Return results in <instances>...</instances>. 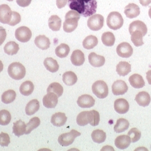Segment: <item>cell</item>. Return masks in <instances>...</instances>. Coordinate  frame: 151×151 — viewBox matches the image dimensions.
Returning <instances> with one entry per match:
<instances>
[{
	"label": "cell",
	"instance_id": "cell-39",
	"mask_svg": "<svg viewBox=\"0 0 151 151\" xmlns=\"http://www.w3.org/2000/svg\"><path fill=\"white\" fill-rule=\"evenodd\" d=\"M131 35V41L136 47H141L144 44L143 35L142 32L139 30H135L132 32Z\"/></svg>",
	"mask_w": 151,
	"mask_h": 151
},
{
	"label": "cell",
	"instance_id": "cell-15",
	"mask_svg": "<svg viewBox=\"0 0 151 151\" xmlns=\"http://www.w3.org/2000/svg\"><path fill=\"white\" fill-rule=\"evenodd\" d=\"M131 143V140L128 135H120L117 137L114 141L115 146L120 150L127 148Z\"/></svg>",
	"mask_w": 151,
	"mask_h": 151
},
{
	"label": "cell",
	"instance_id": "cell-30",
	"mask_svg": "<svg viewBox=\"0 0 151 151\" xmlns=\"http://www.w3.org/2000/svg\"><path fill=\"white\" fill-rule=\"evenodd\" d=\"M129 127V122L125 119H119L117 120L116 124L114 127V131L117 133H122L128 129Z\"/></svg>",
	"mask_w": 151,
	"mask_h": 151
},
{
	"label": "cell",
	"instance_id": "cell-50",
	"mask_svg": "<svg viewBox=\"0 0 151 151\" xmlns=\"http://www.w3.org/2000/svg\"><path fill=\"white\" fill-rule=\"evenodd\" d=\"M68 0H56V5L58 9H61L66 6Z\"/></svg>",
	"mask_w": 151,
	"mask_h": 151
},
{
	"label": "cell",
	"instance_id": "cell-54",
	"mask_svg": "<svg viewBox=\"0 0 151 151\" xmlns=\"http://www.w3.org/2000/svg\"><path fill=\"white\" fill-rule=\"evenodd\" d=\"M148 14H149V16L150 17L151 19V7L150 8V9L149 10V12H148Z\"/></svg>",
	"mask_w": 151,
	"mask_h": 151
},
{
	"label": "cell",
	"instance_id": "cell-3",
	"mask_svg": "<svg viewBox=\"0 0 151 151\" xmlns=\"http://www.w3.org/2000/svg\"><path fill=\"white\" fill-rule=\"evenodd\" d=\"M124 24L122 14L117 12H111L106 19L107 26L111 29L116 30L121 28Z\"/></svg>",
	"mask_w": 151,
	"mask_h": 151
},
{
	"label": "cell",
	"instance_id": "cell-31",
	"mask_svg": "<svg viewBox=\"0 0 151 151\" xmlns=\"http://www.w3.org/2000/svg\"><path fill=\"white\" fill-rule=\"evenodd\" d=\"M63 81L65 85L72 86L75 85L77 83V77L74 72L72 71H68L63 74Z\"/></svg>",
	"mask_w": 151,
	"mask_h": 151
},
{
	"label": "cell",
	"instance_id": "cell-7",
	"mask_svg": "<svg viewBox=\"0 0 151 151\" xmlns=\"http://www.w3.org/2000/svg\"><path fill=\"white\" fill-rule=\"evenodd\" d=\"M32 33L30 29L27 27H21L15 32L16 38L21 42H27L32 37Z\"/></svg>",
	"mask_w": 151,
	"mask_h": 151
},
{
	"label": "cell",
	"instance_id": "cell-19",
	"mask_svg": "<svg viewBox=\"0 0 151 151\" xmlns=\"http://www.w3.org/2000/svg\"><path fill=\"white\" fill-rule=\"evenodd\" d=\"M135 101L141 106H147L151 103V97L148 93L145 91L139 92L136 96Z\"/></svg>",
	"mask_w": 151,
	"mask_h": 151
},
{
	"label": "cell",
	"instance_id": "cell-20",
	"mask_svg": "<svg viewBox=\"0 0 151 151\" xmlns=\"http://www.w3.org/2000/svg\"><path fill=\"white\" fill-rule=\"evenodd\" d=\"M67 117L64 113L58 112L52 115L51 117V123L56 127H62L66 123Z\"/></svg>",
	"mask_w": 151,
	"mask_h": 151
},
{
	"label": "cell",
	"instance_id": "cell-34",
	"mask_svg": "<svg viewBox=\"0 0 151 151\" xmlns=\"http://www.w3.org/2000/svg\"><path fill=\"white\" fill-rule=\"evenodd\" d=\"M16 97V93L13 90L10 89L3 93L1 96V100L4 104H8L13 102Z\"/></svg>",
	"mask_w": 151,
	"mask_h": 151
},
{
	"label": "cell",
	"instance_id": "cell-8",
	"mask_svg": "<svg viewBox=\"0 0 151 151\" xmlns=\"http://www.w3.org/2000/svg\"><path fill=\"white\" fill-rule=\"evenodd\" d=\"M117 54L123 58H129L133 52L132 46L128 42H124L120 44L116 48Z\"/></svg>",
	"mask_w": 151,
	"mask_h": 151
},
{
	"label": "cell",
	"instance_id": "cell-6",
	"mask_svg": "<svg viewBox=\"0 0 151 151\" xmlns=\"http://www.w3.org/2000/svg\"><path fill=\"white\" fill-rule=\"evenodd\" d=\"M104 18L103 16L96 14L91 16L87 21L88 27L93 31L100 30L104 26Z\"/></svg>",
	"mask_w": 151,
	"mask_h": 151
},
{
	"label": "cell",
	"instance_id": "cell-43",
	"mask_svg": "<svg viewBox=\"0 0 151 151\" xmlns=\"http://www.w3.org/2000/svg\"><path fill=\"white\" fill-rule=\"evenodd\" d=\"M11 119L12 116L8 111L5 109L0 111V125H8L11 121Z\"/></svg>",
	"mask_w": 151,
	"mask_h": 151
},
{
	"label": "cell",
	"instance_id": "cell-23",
	"mask_svg": "<svg viewBox=\"0 0 151 151\" xmlns=\"http://www.w3.org/2000/svg\"><path fill=\"white\" fill-rule=\"evenodd\" d=\"M35 44L40 49L47 50L50 47V42L49 39L45 36L40 35L35 38Z\"/></svg>",
	"mask_w": 151,
	"mask_h": 151
},
{
	"label": "cell",
	"instance_id": "cell-24",
	"mask_svg": "<svg viewBox=\"0 0 151 151\" xmlns=\"http://www.w3.org/2000/svg\"><path fill=\"white\" fill-rule=\"evenodd\" d=\"M131 71V65L126 61H120L116 66V72L120 76H125Z\"/></svg>",
	"mask_w": 151,
	"mask_h": 151
},
{
	"label": "cell",
	"instance_id": "cell-25",
	"mask_svg": "<svg viewBox=\"0 0 151 151\" xmlns=\"http://www.w3.org/2000/svg\"><path fill=\"white\" fill-rule=\"evenodd\" d=\"M44 65L48 71L55 73L59 69V65L56 60L52 57H47L44 61Z\"/></svg>",
	"mask_w": 151,
	"mask_h": 151
},
{
	"label": "cell",
	"instance_id": "cell-2",
	"mask_svg": "<svg viewBox=\"0 0 151 151\" xmlns=\"http://www.w3.org/2000/svg\"><path fill=\"white\" fill-rule=\"evenodd\" d=\"M8 72L11 78L16 80H19L25 76L26 69L20 63L15 62L10 64Z\"/></svg>",
	"mask_w": 151,
	"mask_h": 151
},
{
	"label": "cell",
	"instance_id": "cell-32",
	"mask_svg": "<svg viewBox=\"0 0 151 151\" xmlns=\"http://www.w3.org/2000/svg\"><path fill=\"white\" fill-rule=\"evenodd\" d=\"M98 44V39L94 36L90 35L85 38L83 42V46L86 49L90 50Z\"/></svg>",
	"mask_w": 151,
	"mask_h": 151
},
{
	"label": "cell",
	"instance_id": "cell-52",
	"mask_svg": "<svg viewBox=\"0 0 151 151\" xmlns=\"http://www.w3.org/2000/svg\"><path fill=\"white\" fill-rule=\"evenodd\" d=\"M147 80L148 81V83L149 84L151 85V70H148L147 72V76H146Z\"/></svg>",
	"mask_w": 151,
	"mask_h": 151
},
{
	"label": "cell",
	"instance_id": "cell-36",
	"mask_svg": "<svg viewBox=\"0 0 151 151\" xmlns=\"http://www.w3.org/2000/svg\"><path fill=\"white\" fill-rule=\"evenodd\" d=\"M50 92L54 93L55 94H56L58 97H60L63 94L64 89L63 86L60 84L58 83H53L47 87V93Z\"/></svg>",
	"mask_w": 151,
	"mask_h": 151
},
{
	"label": "cell",
	"instance_id": "cell-44",
	"mask_svg": "<svg viewBox=\"0 0 151 151\" xmlns=\"http://www.w3.org/2000/svg\"><path fill=\"white\" fill-rule=\"evenodd\" d=\"M128 136L131 138V142H136L139 141L142 136V133L136 128H132L128 133Z\"/></svg>",
	"mask_w": 151,
	"mask_h": 151
},
{
	"label": "cell",
	"instance_id": "cell-35",
	"mask_svg": "<svg viewBox=\"0 0 151 151\" xmlns=\"http://www.w3.org/2000/svg\"><path fill=\"white\" fill-rule=\"evenodd\" d=\"M91 137L93 142L100 144L104 142L106 137V133L100 129H96L93 131L91 134Z\"/></svg>",
	"mask_w": 151,
	"mask_h": 151
},
{
	"label": "cell",
	"instance_id": "cell-26",
	"mask_svg": "<svg viewBox=\"0 0 151 151\" xmlns=\"http://www.w3.org/2000/svg\"><path fill=\"white\" fill-rule=\"evenodd\" d=\"M27 125L23 121L19 120L13 124V132L17 137L24 134L26 132Z\"/></svg>",
	"mask_w": 151,
	"mask_h": 151
},
{
	"label": "cell",
	"instance_id": "cell-22",
	"mask_svg": "<svg viewBox=\"0 0 151 151\" xmlns=\"http://www.w3.org/2000/svg\"><path fill=\"white\" fill-rule=\"evenodd\" d=\"M129 82L132 86L136 89L142 88L145 86V81L142 76L133 74L129 78Z\"/></svg>",
	"mask_w": 151,
	"mask_h": 151
},
{
	"label": "cell",
	"instance_id": "cell-55",
	"mask_svg": "<svg viewBox=\"0 0 151 151\" xmlns=\"http://www.w3.org/2000/svg\"><path fill=\"white\" fill-rule=\"evenodd\" d=\"M7 1H13V0H7Z\"/></svg>",
	"mask_w": 151,
	"mask_h": 151
},
{
	"label": "cell",
	"instance_id": "cell-16",
	"mask_svg": "<svg viewBox=\"0 0 151 151\" xmlns=\"http://www.w3.org/2000/svg\"><path fill=\"white\" fill-rule=\"evenodd\" d=\"M135 30H139L142 32L143 36H145L148 32V29L147 25L142 21L136 20L130 24L129 27V32L131 35L132 32Z\"/></svg>",
	"mask_w": 151,
	"mask_h": 151
},
{
	"label": "cell",
	"instance_id": "cell-47",
	"mask_svg": "<svg viewBox=\"0 0 151 151\" xmlns=\"http://www.w3.org/2000/svg\"><path fill=\"white\" fill-rule=\"evenodd\" d=\"M70 17L76 18V19H80V14L77 11L73 10H71L66 13V15L65 16V19L70 18Z\"/></svg>",
	"mask_w": 151,
	"mask_h": 151
},
{
	"label": "cell",
	"instance_id": "cell-1",
	"mask_svg": "<svg viewBox=\"0 0 151 151\" xmlns=\"http://www.w3.org/2000/svg\"><path fill=\"white\" fill-rule=\"evenodd\" d=\"M68 2L70 9L77 11L84 17H90L96 12V0H68Z\"/></svg>",
	"mask_w": 151,
	"mask_h": 151
},
{
	"label": "cell",
	"instance_id": "cell-9",
	"mask_svg": "<svg viewBox=\"0 0 151 151\" xmlns=\"http://www.w3.org/2000/svg\"><path fill=\"white\" fill-rule=\"evenodd\" d=\"M12 11L6 4L0 5V22L4 24H8L12 16Z\"/></svg>",
	"mask_w": 151,
	"mask_h": 151
},
{
	"label": "cell",
	"instance_id": "cell-40",
	"mask_svg": "<svg viewBox=\"0 0 151 151\" xmlns=\"http://www.w3.org/2000/svg\"><path fill=\"white\" fill-rule=\"evenodd\" d=\"M40 119L37 117H35L31 119L26 127V132L25 134H28L33 130L37 128L40 125Z\"/></svg>",
	"mask_w": 151,
	"mask_h": 151
},
{
	"label": "cell",
	"instance_id": "cell-48",
	"mask_svg": "<svg viewBox=\"0 0 151 151\" xmlns=\"http://www.w3.org/2000/svg\"><path fill=\"white\" fill-rule=\"evenodd\" d=\"M6 37V32L2 27H0V46L4 43Z\"/></svg>",
	"mask_w": 151,
	"mask_h": 151
},
{
	"label": "cell",
	"instance_id": "cell-17",
	"mask_svg": "<svg viewBox=\"0 0 151 151\" xmlns=\"http://www.w3.org/2000/svg\"><path fill=\"white\" fill-rule=\"evenodd\" d=\"M70 60L74 65L81 66L85 62L84 54L80 50H75L72 53Z\"/></svg>",
	"mask_w": 151,
	"mask_h": 151
},
{
	"label": "cell",
	"instance_id": "cell-38",
	"mask_svg": "<svg viewBox=\"0 0 151 151\" xmlns=\"http://www.w3.org/2000/svg\"><path fill=\"white\" fill-rule=\"evenodd\" d=\"M70 52V47L65 44H61L55 49L56 56L60 58H65L68 56Z\"/></svg>",
	"mask_w": 151,
	"mask_h": 151
},
{
	"label": "cell",
	"instance_id": "cell-33",
	"mask_svg": "<svg viewBox=\"0 0 151 151\" xmlns=\"http://www.w3.org/2000/svg\"><path fill=\"white\" fill-rule=\"evenodd\" d=\"M4 52L8 55H14L19 50V45L14 41H9L4 47Z\"/></svg>",
	"mask_w": 151,
	"mask_h": 151
},
{
	"label": "cell",
	"instance_id": "cell-4",
	"mask_svg": "<svg viewBox=\"0 0 151 151\" xmlns=\"http://www.w3.org/2000/svg\"><path fill=\"white\" fill-rule=\"evenodd\" d=\"M92 89L93 94L99 99H105L108 95V87L104 81L99 80L96 81L92 85Z\"/></svg>",
	"mask_w": 151,
	"mask_h": 151
},
{
	"label": "cell",
	"instance_id": "cell-28",
	"mask_svg": "<svg viewBox=\"0 0 151 151\" xmlns=\"http://www.w3.org/2000/svg\"><path fill=\"white\" fill-rule=\"evenodd\" d=\"M40 109V103L37 99L30 101L25 107V112L28 116H31L36 113Z\"/></svg>",
	"mask_w": 151,
	"mask_h": 151
},
{
	"label": "cell",
	"instance_id": "cell-13",
	"mask_svg": "<svg viewBox=\"0 0 151 151\" xmlns=\"http://www.w3.org/2000/svg\"><path fill=\"white\" fill-rule=\"evenodd\" d=\"M114 108L116 112L119 114H125L128 112L129 105L125 99H119L114 101Z\"/></svg>",
	"mask_w": 151,
	"mask_h": 151
},
{
	"label": "cell",
	"instance_id": "cell-18",
	"mask_svg": "<svg viewBox=\"0 0 151 151\" xmlns=\"http://www.w3.org/2000/svg\"><path fill=\"white\" fill-rule=\"evenodd\" d=\"M89 63L92 66L94 67H101L103 66L105 63V59L104 56L98 55L94 52L91 53L88 56Z\"/></svg>",
	"mask_w": 151,
	"mask_h": 151
},
{
	"label": "cell",
	"instance_id": "cell-45",
	"mask_svg": "<svg viewBox=\"0 0 151 151\" xmlns=\"http://www.w3.org/2000/svg\"><path fill=\"white\" fill-rule=\"evenodd\" d=\"M10 142L9 135L6 133H0V145L1 147H8Z\"/></svg>",
	"mask_w": 151,
	"mask_h": 151
},
{
	"label": "cell",
	"instance_id": "cell-21",
	"mask_svg": "<svg viewBox=\"0 0 151 151\" xmlns=\"http://www.w3.org/2000/svg\"><path fill=\"white\" fill-rule=\"evenodd\" d=\"M63 24V29L66 33L73 32L78 26V19L76 18H66Z\"/></svg>",
	"mask_w": 151,
	"mask_h": 151
},
{
	"label": "cell",
	"instance_id": "cell-42",
	"mask_svg": "<svg viewBox=\"0 0 151 151\" xmlns=\"http://www.w3.org/2000/svg\"><path fill=\"white\" fill-rule=\"evenodd\" d=\"M100 120V114L97 111L95 110L89 111V124L92 126L95 127L98 125Z\"/></svg>",
	"mask_w": 151,
	"mask_h": 151
},
{
	"label": "cell",
	"instance_id": "cell-27",
	"mask_svg": "<svg viewBox=\"0 0 151 151\" xmlns=\"http://www.w3.org/2000/svg\"><path fill=\"white\" fill-rule=\"evenodd\" d=\"M48 26L54 32L60 30L61 27V19L57 15H52L48 19Z\"/></svg>",
	"mask_w": 151,
	"mask_h": 151
},
{
	"label": "cell",
	"instance_id": "cell-14",
	"mask_svg": "<svg viewBox=\"0 0 151 151\" xmlns=\"http://www.w3.org/2000/svg\"><path fill=\"white\" fill-rule=\"evenodd\" d=\"M124 13L126 17L129 19L136 18L140 14V8L135 4H129L125 7Z\"/></svg>",
	"mask_w": 151,
	"mask_h": 151
},
{
	"label": "cell",
	"instance_id": "cell-41",
	"mask_svg": "<svg viewBox=\"0 0 151 151\" xmlns=\"http://www.w3.org/2000/svg\"><path fill=\"white\" fill-rule=\"evenodd\" d=\"M76 122L78 125L83 127L89 124V111H83L77 116Z\"/></svg>",
	"mask_w": 151,
	"mask_h": 151
},
{
	"label": "cell",
	"instance_id": "cell-53",
	"mask_svg": "<svg viewBox=\"0 0 151 151\" xmlns=\"http://www.w3.org/2000/svg\"><path fill=\"white\" fill-rule=\"evenodd\" d=\"M3 69H4V65L2 61L0 60V73L3 70Z\"/></svg>",
	"mask_w": 151,
	"mask_h": 151
},
{
	"label": "cell",
	"instance_id": "cell-37",
	"mask_svg": "<svg viewBox=\"0 0 151 151\" xmlns=\"http://www.w3.org/2000/svg\"><path fill=\"white\" fill-rule=\"evenodd\" d=\"M101 41L103 44L106 47H112L115 42V37L112 32H105L101 36Z\"/></svg>",
	"mask_w": 151,
	"mask_h": 151
},
{
	"label": "cell",
	"instance_id": "cell-10",
	"mask_svg": "<svg viewBox=\"0 0 151 151\" xmlns=\"http://www.w3.org/2000/svg\"><path fill=\"white\" fill-rule=\"evenodd\" d=\"M77 103L81 108H89L94 106L95 100L91 95L83 94L78 98Z\"/></svg>",
	"mask_w": 151,
	"mask_h": 151
},
{
	"label": "cell",
	"instance_id": "cell-11",
	"mask_svg": "<svg viewBox=\"0 0 151 151\" xmlns=\"http://www.w3.org/2000/svg\"><path fill=\"white\" fill-rule=\"evenodd\" d=\"M128 90V85L123 80H117L113 83L112 86V91L115 96L125 94Z\"/></svg>",
	"mask_w": 151,
	"mask_h": 151
},
{
	"label": "cell",
	"instance_id": "cell-5",
	"mask_svg": "<svg viewBox=\"0 0 151 151\" xmlns=\"http://www.w3.org/2000/svg\"><path fill=\"white\" fill-rule=\"evenodd\" d=\"M80 135L81 133L72 129L70 132L61 134L58 138V142L63 147H68L71 145L75 141L76 138Z\"/></svg>",
	"mask_w": 151,
	"mask_h": 151
},
{
	"label": "cell",
	"instance_id": "cell-51",
	"mask_svg": "<svg viewBox=\"0 0 151 151\" xmlns=\"http://www.w3.org/2000/svg\"><path fill=\"white\" fill-rule=\"evenodd\" d=\"M139 1L143 6H147L151 3V0H139Z\"/></svg>",
	"mask_w": 151,
	"mask_h": 151
},
{
	"label": "cell",
	"instance_id": "cell-46",
	"mask_svg": "<svg viewBox=\"0 0 151 151\" xmlns=\"http://www.w3.org/2000/svg\"><path fill=\"white\" fill-rule=\"evenodd\" d=\"M21 16L19 13H17L16 12H13L12 19H11L9 23L8 24V25H9L10 26H12V27L15 26L21 22Z\"/></svg>",
	"mask_w": 151,
	"mask_h": 151
},
{
	"label": "cell",
	"instance_id": "cell-49",
	"mask_svg": "<svg viewBox=\"0 0 151 151\" xmlns=\"http://www.w3.org/2000/svg\"><path fill=\"white\" fill-rule=\"evenodd\" d=\"M32 2V0H16V2L17 5H19V6L25 8L27 6H28Z\"/></svg>",
	"mask_w": 151,
	"mask_h": 151
},
{
	"label": "cell",
	"instance_id": "cell-12",
	"mask_svg": "<svg viewBox=\"0 0 151 151\" xmlns=\"http://www.w3.org/2000/svg\"><path fill=\"white\" fill-rule=\"evenodd\" d=\"M43 105L47 108H55L58 104V96L54 93H47L42 99Z\"/></svg>",
	"mask_w": 151,
	"mask_h": 151
},
{
	"label": "cell",
	"instance_id": "cell-29",
	"mask_svg": "<svg viewBox=\"0 0 151 151\" xmlns=\"http://www.w3.org/2000/svg\"><path fill=\"white\" fill-rule=\"evenodd\" d=\"M35 86L32 82L27 81L24 82L19 87V92L25 96H28L32 94L34 91Z\"/></svg>",
	"mask_w": 151,
	"mask_h": 151
}]
</instances>
